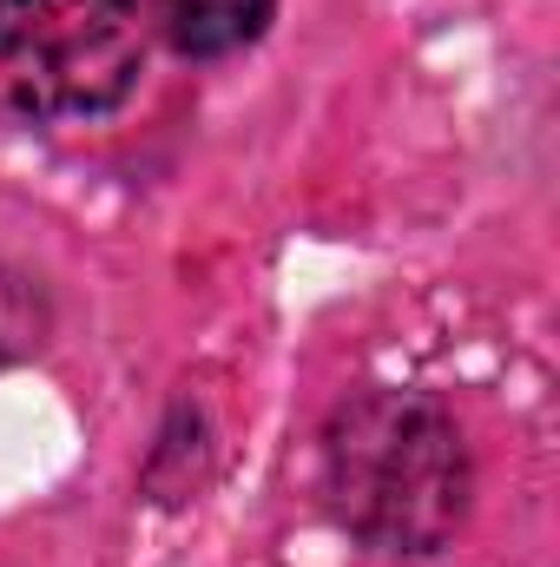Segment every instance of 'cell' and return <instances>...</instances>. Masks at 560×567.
Returning a JSON list of instances; mask_svg holds the SVG:
<instances>
[{"label":"cell","mask_w":560,"mask_h":567,"mask_svg":"<svg viewBox=\"0 0 560 567\" xmlns=\"http://www.w3.org/2000/svg\"><path fill=\"white\" fill-rule=\"evenodd\" d=\"M323 488L350 535L390 555L442 548L468 515V449L416 390H363L323 429Z\"/></svg>","instance_id":"cell-1"},{"label":"cell","mask_w":560,"mask_h":567,"mask_svg":"<svg viewBox=\"0 0 560 567\" xmlns=\"http://www.w3.org/2000/svg\"><path fill=\"white\" fill-rule=\"evenodd\" d=\"M145 60L133 0H0V106L20 120L113 113Z\"/></svg>","instance_id":"cell-2"},{"label":"cell","mask_w":560,"mask_h":567,"mask_svg":"<svg viewBox=\"0 0 560 567\" xmlns=\"http://www.w3.org/2000/svg\"><path fill=\"white\" fill-rule=\"evenodd\" d=\"M271 20V0H158V33L191 60H225L251 47Z\"/></svg>","instance_id":"cell-3"},{"label":"cell","mask_w":560,"mask_h":567,"mask_svg":"<svg viewBox=\"0 0 560 567\" xmlns=\"http://www.w3.org/2000/svg\"><path fill=\"white\" fill-rule=\"evenodd\" d=\"M27 343H33V303H27V284L0 265V363H13Z\"/></svg>","instance_id":"cell-4"}]
</instances>
